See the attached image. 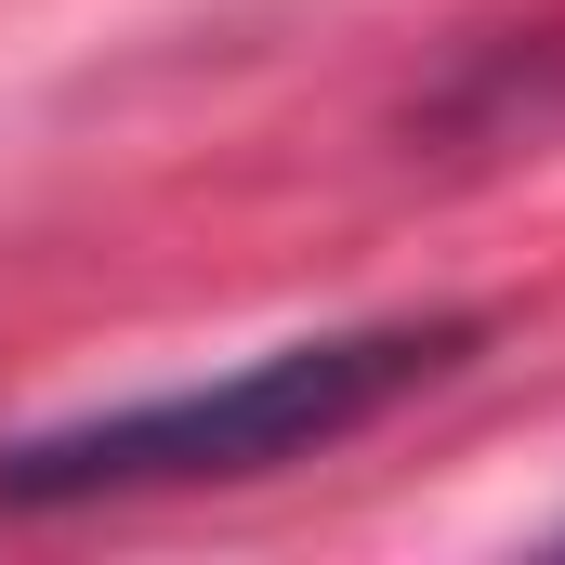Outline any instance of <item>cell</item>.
I'll return each mask as SVG.
<instances>
[{
  "instance_id": "obj_1",
  "label": "cell",
  "mask_w": 565,
  "mask_h": 565,
  "mask_svg": "<svg viewBox=\"0 0 565 565\" xmlns=\"http://www.w3.org/2000/svg\"><path fill=\"white\" fill-rule=\"evenodd\" d=\"M460 355H473L460 316L316 329V342H277V355H237L224 382H171V395H132V408H93V422L13 434L0 500L53 513V500H132V487H237V473H277V460H316V447L369 434L422 382H447Z\"/></svg>"
}]
</instances>
